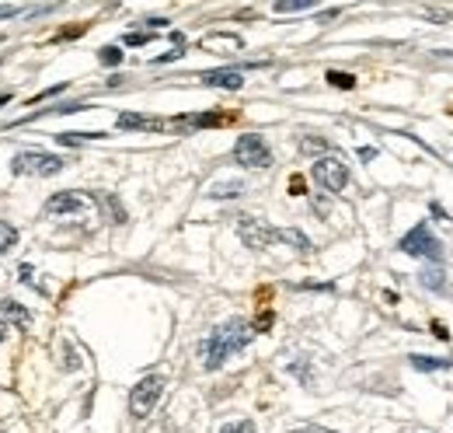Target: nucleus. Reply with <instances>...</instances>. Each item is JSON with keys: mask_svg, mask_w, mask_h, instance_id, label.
Returning a JSON list of instances; mask_svg holds the SVG:
<instances>
[{"mask_svg": "<svg viewBox=\"0 0 453 433\" xmlns=\"http://www.w3.org/2000/svg\"><path fill=\"white\" fill-rule=\"evenodd\" d=\"M289 433H335V430H325V427H296V430Z\"/></svg>", "mask_w": 453, "mask_h": 433, "instance_id": "obj_28", "label": "nucleus"}, {"mask_svg": "<svg viewBox=\"0 0 453 433\" xmlns=\"http://www.w3.org/2000/svg\"><path fill=\"white\" fill-rule=\"evenodd\" d=\"M203 45H230V49H241V39H237V35H206V39H203Z\"/></svg>", "mask_w": 453, "mask_h": 433, "instance_id": "obj_21", "label": "nucleus"}, {"mask_svg": "<svg viewBox=\"0 0 453 433\" xmlns=\"http://www.w3.org/2000/svg\"><path fill=\"white\" fill-rule=\"evenodd\" d=\"M237 234H241V241L247 248H255V252H262V248H269L276 241V227H269V224H262L255 217H237Z\"/></svg>", "mask_w": 453, "mask_h": 433, "instance_id": "obj_7", "label": "nucleus"}, {"mask_svg": "<svg viewBox=\"0 0 453 433\" xmlns=\"http://www.w3.org/2000/svg\"><path fill=\"white\" fill-rule=\"evenodd\" d=\"M276 241H286L296 252H311V238L303 231H296V227H276Z\"/></svg>", "mask_w": 453, "mask_h": 433, "instance_id": "obj_11", "label": "nucleus"}, {"mask_svg": "<svg viewBox=\"0 0 453 433\" xmlns=\"http://www.w3.org/2000/svg\"><path fill=\"white\" fill-rule=\"evenodd\" d=\"M289 374H296L303 385H311V367L307 363H289Z\"/></svg>", "mask_w": 453, "mask_h": 433, "instance_id": "obj_25", "label": "nucleus"}, {"mask_svg": "<svg viewBox=\"0 0 453 433\" xmlns=\"http://www.w3.org/2000/svg\"><path fill=\"white\" fill-rule=\"evenodd\" d=\"M98 60H101L105 67H119V63H123V49H119V45H105V49L98 53Z\"/></svg>", "mask_w": 453, "mask_h": 433, "instance_id": "obj_19", "label": "nucleus"}, {"mask_svg": "<svg viewBox=\"0 0 453 433\" xmlns=\"http://www.w3.org/2000/svg\"><path fill=\"white\" fill-rule=\"evenodd\" d=\"M0 314L14 318V322H18V329H28V322H32V314H28L18 301H11V297H4V301H0Z\"/></svg>", "mask_w": 453, "mask_h": 433, "instance_id": "obj_12", "label": "nucleus"}, {"mask_svg": "<svg viewBox=\"0 0 453 433\" xmlns=\"http://www.w3.org/2000/svg\"><path fill=\"white\" fill-rule=\"evenodd\" d=\"M14 245H18V227H11L7 220H0V256L11 252Z\"/></svg>", "mask_w": 453, "mask_h": 433, "instance_id": "obj_16", "label": "nucleus"}, {"mask_svg": "<svg viewBox=\"0 0 453 433\" xmlns=\"http://www.w3.org/2000/svg\"><path fill=\"white\" fill-rule=\"evenodd\" d=\"M241 192H245V182H216V185L209 189L213 199H234V196H241Z\"/></svg>", "mask_w": 453, "mask_h": 433, "instance_id": "obj_13", "label": "nucleus"}, {"mask_svg": "<svg viewBox=\"0 0 453 433\" xmlns=\"http://www.w3.org/2000/svg\"><path fill=\"white\" fill-rule=\"evenodd\" d=\"M7 332H11V329H7V322H0V343L7 339Z\"/></svg>", "mask_w": 453, "mask_h": 433, "instance_id": "obj_32", "label": "nucleus"}, {"mask_svg": "<svg viewBox=\"0 0 453 433\" xmlns=\"http://www.w3.org/2000/svg\"><path fill=\"white\" fill-rule=\"evenodd\" d=\"M432 336H436V339H443V343L450 339V332H447V325H440V322L432 325Z\"/></svg>", "mask_w": 453, "mask_h": 433, "instance_id": "obj_27", "label": "nucleus"}, {"mask_svg": "<svg viewBox=\"0 0 453 433\" xmlns=\"http://www.w3.org/2000/svg\"><path fill=\"white\" fill-rule=\"evenodd\" d=\"M234 158H237V165H245V168H269V165H272V150H269V143H265L258 133L237 136Z\"/></svg>", "mask_w": 453, "mask_h": 433, "instance_id": "obj_6", "label": "nucleus"}, {"mask_svg": "<svg viewBox=\"0 0 453 433\" xmlns=\"http://www.w3.org/2000/svg\"><path fill=\"white\" fill-rule=\"evenodd\" d=\"M91 207V196H84V192H52L49 199H45V214L56 217V214H81Z\"/></svg>", "mask_w": 453, "mask_h": 433, "instance_id": "obj_8", "label": "nucleus"}, {"mask_svg": "<svg viewBox=\"0 0 453 433\" xmlns=\"http://www.w3.org/2000/svg\"><path fill=\"white\" fill-rule=\"evenodd\" d=\"M300 150H303V154H314V150H328V140H318V136H311V140H300Z\"/></svg>", "mask_w": 453, "mask_h": 433, "instance_id": "obj_23", "label": "nucleus"}, {"mask_svg": "<svg viewBox=\"0 0 453 433\" xmlns=\"http://www.w3.org/2000/svg\"><path fill=\"white\" fill-rule=\"evenodd\" d=\"M311 175H314V182H318L325 192H342V189L349 185V165H345L342 158H335V154L318 158L314 168H311Z\"/></svg>", "mask_w": 453, "mask_h": 433, "instance_id": "obj_5", "label": "nucleus"}, {"mask_svg": "<svg viewBox=\"0 0 453 433\" xmlns=\"http://www.w3.org/2000/svg\"><path fill=\"white\" fill-rule=\"evenodd\" d=\"M203 84L223 87V91H241L245 77H241V70H209V74H203Z\"/></svg>", "mask_w": 453, "mask_h": 433, "instance_id": "obj_10", "label": "nucleus"}, {"mask_svg": "<svg viewBox=\"0 0 453 433\" xmlns=\"http://www.w3.org/2000/svg\"><path fill=\"white\" fill-rule=\"evenodd\" d=\"M422 287H425V290H443V287H447V276H443L440 269H425V273H422Z\"/></svg>", "mask_w": 453, "mask_h": 433, "instance_id": "obj_17", "label": "nucleus"}, {"mask_svg": "<svg viewBox=\"0 0 453 433\" xmlns=\"http://www.w3.org/2000/svg\"><path fill=\"white\" fill-rule=\"evenodd\" d=\"M429 210H432V217H440V220H450V214H447V210H443V207H440V203H432V207H429Z\"/></svg>", "mask_w": 453, "mask_h": 433, "instance_id": "obj_29", "label": "nucleus"}, {"mask_svg": "<svg viewBox=\"0 0 453 433\" xmlns=\"http://www.w3.org/2000/svg\"><path fill=\"white\" fill-rule=\"evenodd\" d=\"M119 130H143V133H161L171 130V119H157V116H140V112H123L116 119Z\"/></svg>", "mask_w": 453, "mask_h": 433, "instance_id": "obj_9", "label": "nucleus"}, {"mask_svg": "<svg viewBox=\"0 0 453 433\" xmlns=\"http://www.w3.org/2000/svg\"><path fill=\"white\" fill-rule=\"evenodd\" d=\"M311 0H279L276 4V14H293V11H307Z\"/></svg>", "mask_w": 453, "mask_h": 433, "instance_id": "obj_20", "label": "nucleus"}, {"mask_svg": "<svg viewBox=\"0 0 453 433\" xmlns=\"http://www.w3.org/2000/svg\"><path fill=\"white\" fill-rule=\"evenodd\" d=\"M415 371H450L453 360H443V356H412Z\"/></svg>", "mask_w": 453, "mask_h": 433, "instance_id": "obj_14", "label": "nucleus"}, {"mask_svg": "<svg viewBox=\"0 0 453 433\" xmlns=\"http://www.w3.org/2000/svg\"><path fill=\"white\" fill-rule=\"evenodd\" d=\"M18 14V7H11V4H0V18H14Z\"/></svg>", "mask_w": 453, "mask_h": 433, "instance_id": "obj_30", "label": "nucleus"}, {"mask_svg": "<svg viewBox=\"0 0 453 433\" xmlns=\"http://www.w3.org/2000/svg\"><path fill=\"white\" fill-rule=\"evenodd\" d=\"M255 339V325H247L245 318H230L223 325H216L206 339L199 343V353H203V367L206 371H220L234 353H241Z\"/></svg>", "mask_w": 453, "mask_h": 433, "instance_id": "obj_1", "label": "nucleus"}, {"mask_svg": "<svg viewBox=\"0 0 453 433\" xmlns=\"http://www.w3.org/2000/svg\"><path fill=\"white\" fill-rule=\"evenodd\" d=\"M303 192H307L303 178H300V175H293V178H289V196H303Z\"/></svg>", "mask_w": 453, "mask_h": 433, "instance_id": "obj_26", "label": "nucleus"}, {"mask_svg": "<svg viewBox=\"0 0 453 433\" xmlns=\"http://www.w3.org/2000/svg\"><path fill=\"white\" fill-rule=\"evenodd\" d=\"M359 158H363V161H373V158H376V150H373V147H363V150H359Z\"/></svg>", "mask_w": 453, "mask_h": 433, "instance_id": "obj_31", "label": "nucleus"}, {"mask_svg": "<svg viewBox=\"0 0 453 433\" xmlns=\"http://www.w3.org/2000/svg\"><path fill=\"white\" fill-rule=\"evenodd\" d=\"M328 84L338 87V91H352V87H356V77H352V74H342V70H328Z\"/></svg>", "mask_w": 453, "mask_h": 433, "instance_id": "obj_18", "label": "nucleus"}, {"mask_svg": "<svg viewBox=\"0 0 453 433\" xmlns=\"http://www.w3.org/2000/svg\"><path fill=\"white\" fill-rule=\"evenodd\" d=\"M401 252H405V256H415V259L443 262V241L429 231V224H415L412 231L401 238Z\"/></svg>", "mask_w": 453, "mask_h": 433, "instance_id": "obj_2", "label": "nucleus"}, {"mask_svg": "<svg viewBox=\"0 0 453 433\" xmlns=\"http://www.w3.org/2000/svg\"><path fill=\"white\" fill-rule=\"evenodd\" d=\"M63 172V161L56 154H42V150H21L18 158H11V175H60Z\"/></svg>", "mask_w": 453, "mask_h": 433, "instance_id": "obj_4", "label": "nucleus"}, {"mask_svg": "<svg viewBox=\"0 0 453 433\" xmlns=\"http://www.w3.org/2000/svg\"><path fill=\"white\" fill-rule=\"evenodd\" d=\"M220 433H255V423H251V420H237V423L220 427Z\"/></svg>", "mask_w": 453, "mask_h": 433, "instance_id": "obj_22", "label": "nucleus"}, {"mask_svg": "<svg viewBox=\"0 0 453 433\" xmlns=\"http://www.w3.org/2000/svg\"><path fill=\"white\" fill-rule=\"evenodd\" d=\"M105 133H56V143L60 147H81L87 140H101Z\"/></svg>", "mask_w": 453, "mask_h": 433, "instance_id": "obj_15", "label": "nucleus"}, {"mask_svg": "<svg viewBox=\"0 0 453 433\" xmlns=\"http://www.w3.org/2000/svg\"><path fill=\"white\" fill-rule=\"evenodd\" d=\"M154 39V32H129L125 35V45H147Z\"/></svg>", "mask_w": 453, "mask_h": 433, "instance_id": "obj_24", "label": "nucleus"}, {"mask_svg": "<svg viewBox=\"0 0 453 433\" xmlns=\"http://www.w3.org/2000/svg\"><path fill=\"white\" fill-rule=\"evenodd\" d=\"M161 395H164V378L161 374H147L143 381H136V388L129 391V412L136 420H147L157 409Z\"/></svg>", "mask_w": 453, "mask_h": 433, "instance_id": "obj_3", "label": "nucleus"}]
</instances>
